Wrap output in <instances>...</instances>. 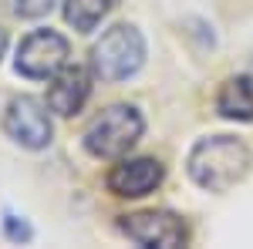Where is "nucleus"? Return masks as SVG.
<instances>
[{"label":"nucleus","instance_id":"1","mask_svg":"<svg viewBox=\"0 0 253 249\" xmlns=\"http://www.w3.org/2000/svg\"><path fill=\"white\" fill-rule=\"evenodd\" d=\"M250 148L233 135H210L199 138L186 158V172L199 189L226 192L250 172Z\"/></svg>","mask_w":253,"mask_h":249},{"label":"nucleus","instance_id":"2","mask_svg":"<svg viewBox=\"0 0 253 249\" xmlns=\"http://www.w3.org/2000/svg\"><path fill=\"white\" fill-rule=\"evenodd\" d=\"M145 64V37L135 24H115L91 47V74L118 84L128 81Z\"/></svg>","mask_w":253,"mask_h":249},{"label":"nucleus","instance_id":"3","mask_svg":"<svg viewBox=\"0 0 253 249\" xmlns=\"http://www.w3.org/2000/svg\"><path fill=\"white\" fill-rule=\"evenodd\" d=\"M145 132V118L135 105H108L84 128V152L95 158H122Z\"/></svg>","mask_w":253,"mask_h":249},{"label":"nucleus","instance_id":"4","mask_svg":"<svg viewBox=\"0 0 253 249\" xmlns=\"http://www.w3.org/2000/svg\"><path fill=\"white\" fill-rule=\"evenodd\" d=\"M71 58V44L58 31H31L17 47V74L31 81H51Z\"/></svg>","mask_w":253,"mask_h":249},{"label":"nucleus","instance_id":"5","mask_svg":"<svg viewBox=\"0 0 253 249\" xmlns=\"http://www.w3.org/2000/svg\"><path fill=\"white\" fill-rule=\"evenodd\" d=\"M47 101H38L31 95L10 98L7 111H3V132L10 142H17L20 148H31V152H41L51 145V135H54V125H51V115H47Z\"/></svg>","mask_w":253,"mask_h":249},{"label":"nucleus","instance_id":"6","mask_svg":"<svg viewBox=\"0 0 253 249\" xmlns=\"http://www.w3.org/2000/svg\"><path fill=\"white\" fill-rule=\"evenodd\" d=\"M118 229L125 232L132 243L149 249H172L186 246L189 229L186 222L166 209H149V212H132V215H118Z\"/></svg>","mask_w":253,"mask_h":249},{"label":"nucleus","instance_id":"7","mask_svg":"<svg viewBox=\"0 0 253 249\" xmlns=\"http://www.w3.org/2000/svg\"><path fill=\"white\" fill-rule=\"evenodd\" d=\"M162 178H166V169H162V162L159 158H149V155H142V158H118L115 165L108 169V178H105V185L112 195L118 199H142V195H149V192H156L162 185Z\"/></svg>","mask_w":253,"mask_h":249},{"label":"nucleus","instance_id":"8","mask_svg":"<svg viewBox=\"0 0 253 249\" xmlns=\"http://www.w3.org/2000/svg\"><path fill=\"white\" fill-rule=\"evenodd\" d=\"M91 71L81 68V64H64L58 74L51 77V88H47V108L61 118H71L84 108V101L91 95Z\"/></svg>","mask_w":253,"mask_h":249},{"label":"nucleus","instance_id":"9","mask_svg":"<svg viewBox=\"0 0 253 249\" xmlns=\"http://www.w3.org/2000/svg\"><path fill=\"white\" fill-rule=\"evenodd\" d=\"M216 111L230 121H253V77H226L216 95Z\"/></svg>","mask_w":253,"mask_h":249},{"label":"nucleus","instance_id":"10","mask_svg":"<svg viewBox=\"0 0 253 249\" xmlns=\"http://www.w3.org/2000/svg\"><path fill=\"white\" fill-rule=\"evenodd\" d=\"M118 0H64V20L78 31V34H91L101 20L115 10Z\"/></svg>","mask_w":253,"mask_h":249},{"label":"nucleus","instance_id":"11","mask_svg":"<svg viewBox=\"0 0 253 249\" xmlns=\"http://www.w3.org/2000/svg\"><path fill=\"white\" fill-rule=\"evenodd\" d=\"M54 3H58V0H3L7 14H14V17H20V20L44 17V14H51V10H54Z\"/></svg>","mask_w":253,"mask_h":249},{"label":"nucleus","instance_id":"12","mask_svg":"<svg viewBox=\"0 0 253 249\" xmlns=\"http://www.w3.org/2000/svg\"><path fill=\"white\" fill-rule=\"evenodd\" d=\"M3 236L10 239V243H31V226L24 222V219H17V215H7L3 219Z\"/></svg>","mask_w":253,"mask_h":249},{"label":"nucleus","instance_id":"13","mask_svg":"<svg viewBox=\"0 0 253 249\" xmlns=\"http://www.w3.org/2000/svg\"><path fill=\"white\" fill-rule=\"evenodd\" d=\"M3 51H7V31L0 27V58H3Z\"/></svg>","mask_w":253,"mask_h":249}]
</instances>
